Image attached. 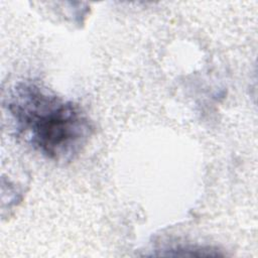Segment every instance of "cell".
<instances>
[{"label": "cell", "mask_w": 258, "mask_h": 258, "mask_svg": "<svg viewBox=\"0 0 258 258\" xmlns=\"http://www.w3.org/2000/svg\"><path fill=\"white\" fill-rule=\"evenodd\" d=\"M15 129L50 161L67 163L84 150L94 127L84 109L31 81L16 84L7 98Z\"/></svg>", "instance_id": "cell-1"}]
</instances>
